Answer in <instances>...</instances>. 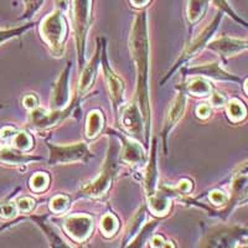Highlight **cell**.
Wrapping results in <instances>:
<instances>
[{
	"mask_svg": "<svg viewBox=\"0 0 248 248\" xmlns=\"http://www.w3.org/2000/svg\"><path fill=\"white\" fill-rule=\"evenodd\" d=\"M130 52L137 71V98L144 122V136L148 141L152 122L149 101V36H148L147 12H141L134 19L129 37Z\"/></svg>",
	"mask_w": 248,
	"mask_h": 248,
	"instance_id": "cell-1",
	"label": "cell"
},
{
	"mask_svg": "<svg viewBox=\"0 0 248 248\" xmlns=\"http://www.w3.org/2000/svg\"><path fill=\"white\" fill-rule=\"evenodd\" d=\"M91 14H92V0H72V19H74L78 63L81 67H83L85 63L86 37L91 26Z\"/></svg>",
	"mask_w": 248,
	"mask_h": 248,
	"instance_id": "cell-2",
	"label": "cell"
},
{
	"mask_svg": "<svg viewBox=\"0 0 248 248\" xmlns=\"http://www.w3.org/2000/svg\"><path fill=\"white\" fill-rule=\"evenodd\" d=\"M40 34L54 54L61 55L63 51V41L67 34L63 12L56 9L48 14L40 24Z\"/></svg>",
	"mask_w": 248,
	"mask_h": 248,
	"instance_id": "cell-3",
	"label": "cell"
},
{
	"mask_svg": "<svg viewBox=\"0 0 248 248\" xmlns=\"http://www.w3.org/2000/svg\"><path fill=\"white\" fill-rule=\"evenodd\" d=\"M117 153H118L117 147L112 145L110 149L108 150L107 158H106L105 164H103L101 174L92 183L82 187V196H86V198H101L109 190L113 179H114L117 172Z\"/></svg>",
	"mask_w": 248,
	"mask_h": 248,
	"instance_id": "cell-4",
	"label": "cell"
},
{
	"mask_svg": "<svg viewBox=\"0 0 248 248\" xmlns=\"http://www.w3.org/2000/svg\"><path fill=\"white\" fill-rule=\"evenodd\" d=\"M222 14L223 13L217 14L216 16L214 17V20L211 21V24H210L209 26H206V28L203 29L202 32H201V34L199 35V36L196 37V39H195L191 44H189V46H187V47L183 51V54H181V56L179 57L178 61L175 62V65L172 66L171 70H170L169 72H168L167 76L163 78V81H161V85H164V83H165V81H168V79H169L170 77L174 75L175 71L178 70L180 66H183L184 63H186L187 61H190L192 57L196 56V55H198L199 52H200V51L205 47L206 44L209 43V40L211 39L212 35L215 34V31H216L217 29H218V26H220L221 20H222Z\"/></svg>",
	"mask_w": 248,
	"mask_h": 248,
	"instance_id": "cell-5",
	"label": "cell"
},
{
	"mask_svg": "<svg viewBox=\"0 0 248 248\" xmlns=\"http://www.w3.org/2000/svg\"><path fill=\"white\" fill-rule=\"evenodd\" d=\"M50 150V165H59V164L76 163V161H86L93 158V154L90 152L85 143H77L72 145H56V144L47 143Z\"/></svg>",
	"mask_w": 248,
	"mask_h": 248,
	"instance_id": "cell-6",
	"label": "cell"
},
{
	"mask_svg": "<svg viewBox=\"0 0 248 248\" xmlns=\"http://www.w3.org/2000/svg\"><path fill=\"white\" fill-rule=\"evenodd\" d=\"M246 233L247 231L240 227L214 229L206 233L202 242L209 247H237L241 241H246Z\"/></svg>",
	"mask_w": 248,
	"mask_h": 248,
	"instance_id": "cell-7",
	"label": "cell"
},
{
	"mask_svg": "<svg viewBox=\"0 0 248 248\" xmlns=\"http://www.w3.org/2000/svg\"><path fill=\"white\" fill-rule=\"evenodd\" d=\"M102 67H103V72H105L106 81H107L108 90H109V96L110 99H112L113 107H114V110L116 113L119 112V109L123 106L124 102V83L118 76H117L113 70L110 68L109 63H108L107 60V54H106V46L105 44L102 45Z\"/></svg>",
	"mask_w": 248,
	"mask_h": 248,
	"instance_id": "cell-8",
	"label": "cell"
},
{
	"mask_svg": "<svg viewBox=\"0 0 248 248\" xmlns=\"http://www.w3.org/2000/svg\"><path fill=\"white\" fill-rule=\"evenodd\" d=\"M75 107H76V102H74L70 107L62 108V109H54L52 112H47L45 109H35L30 113L29 121H30L31 125H34L37 129H46V128L54 127L60 122L67 118Z\"/></svg>",
	"mask_w": 248,
	"mask_h": 248,
	"instance_id": "cell-9",
	"label": "cell"
},
{
	"mask_svg": "<svg viewBox=\"0 0 248 248\" xmlns=\"http://www.w3.org/2000/svg\"><path fill=\"white\" fill-rule=\"evenodd\" d=\"M119 113H121V125L125 129V132L134 137L143 136L144 122L138 105L136 103L127 105L123 109H119Z\"/></svg>",
	"mask_w": 248,
	"mask_h": 248,
	"instance_id": "cell-10",
	"label": "cell"
},
{
	"mask_svg": "<svg viewBox=\"0 0 248 248\" xmlns=\"http://www.w3.org/2000/svg\"><path fill=\"white\" fill-rule=\"evenodd\" d=\"M186 107V96L183 91H179V93L175 97L174 102H172L171 107L168 110V114L165 117V121H164L163 125V132H161V136H163L164 140V150L167 153V138L169 136V133L171 132L172 128L178 124V122L180 121L181 117L184 116V112H185Z\"/></svg>",
	"mask_w": 248,
	"mask_h": 248,
	"instance_id": "cell-11",
	"label": "cell"
},
{
	"mask_svg": "<svg viewBox=\"0 0 248 248\" xmlns=\"http://www.w3.org/2000/svg\"><path fill=\"white\" fill-rule=\"evenodd\" d=\"M65 230L74 240H86L93 230V221L86 215H71L65 221Z\"/></svg>",
	"mask_w": 248,
	"mask_h": 248,
	"instance_id": "cell-12",
	"label": "cell"
},
{
	"mask_svg": "<svg viewBox=\"0 0 248 248\" xmlns=\"http://www.w3.org/2000/svg\"><path fill=\"white\" fill-rule=\"evenodd\" d=\"M70 70L71 63H67L65 70L62 71L59 79L55 83L52 97H51V105L52 109H62L65 108L70 99Z\"/></svg>",
	"mask_w": 248,
	"mask_h": 248,
	"instance_id": "cell-13",
	"label": "cell"
},
{
	"mask_svg": "<svg viewBox=\"0 0 248 248\" xmlns=\"http://www.w3.org/2000/svg\"><path fill=\"white\" fill-rule=\"evenodd\" d=\"M207 47L221 55V56L231 57L247 50V41L233 39V37H221V39L210 43Z\"/></svg>",
	"mask_w": 248,
	"mask_h": 248,
	"instance_id": "cell-14",
	"label": "cell"
},
{
	"mask_svg": "<svg viewBox=\"0 0 248 248\" xmlns=\"http://www.w3.org/2000/svg\"><path fill=\"white\" fill-rule=\"evenodd\" d=\"M246 200H247V164L243 163L234 174L233 181H232L231 203L227 211L230 212L234 206L246 202Z\"/></svg>",
	"mask_w": 248,
	"mask_h": 248,
	"instance_id": "cell-15",
	"label": "cell"
},
{
	"mask_svg": "<svg viewBox=\"0 0 248 248\" xmlns=\"http://www.w3.org/2000/svg\"><path fill=\"white\" fill-rule=\"evenodd\" d=\"M101 41L98 40V45H97L96 54L93 56V59L91 60L90 63H88L86 67H83V71H82L81 77H79L78 81V96H82L85 94L91 87H92L93 82L96 79L97 76V71H98L99 63H101Z\"/></svg>",
	"mask_w": 248,
	"mask_h": 248,
	"instance_id": "cell-16",
	"label": "cell"
},
{
	"mask_svg": "<svg viewBox=\"0 0 248 248\" xmlns=\"http://www.w3.org/2000/svg\"><path fill=\"white\" fill-rule=\"evenodd\" d=\"M185 74L201 75V76L210 77V78L214 79H221V81L241 82L240 77H236L233 76V75L229 74V72H226V71L221 67L218 62H212V63H207V65L186 68Z\"/></svg>",
	"mask_w": 248,
	"mask_h": 248,
	"instance_id": "cell-17",
	"label": "cell"
},
{
	"mask_svg": "<svg viewBox=\"0 0 248 248\" xmlns=\"http://www.w3.org/2000/svg\"><path fill=\"white\" fill-rule=\"evenodd\" d=\"M121 140L123 143V148H122L123 161L130 165H139V167L145 164V153L138 143L123 138V137H121Z\"/></svg>",
	"mask_w": 248,
	"mask_h": 248,
	"instance_id": "cell-18",
	"label": "cell"
},
{
	"mask_svg": "<svg viewBox=\"0 0 248 248\" xmlns=\"http://www.w3.org/2000/svg\"><path fill=\"white\" fill-rule=\"evenodd\" d=\"M158 165H156V140L154 139L153 141V148H152V156H150L149 164H148V170L147 175H145V191H147L148 198L154 195L158 189Z\"/></svg>",
	"mask_w": 248,
	"mask_h": 248,
	"instance_id": "cell-19",
	"label": "cell"
},
{
	"mask_svg": "<svg viewBox=\"0 0 248 248\" xmlns=\"http://www.w3.org/2000/svg\"><path fill=\"white\" fill-rule=\"evenodd\" d=\"M211 0H187L186 3V19L191 26L198 24L206 14Z\"/></svg>",
	"mask_w": 248,
	"mask_h": 248,
	"instance_id": "cell-20",
	"label": "cell"
},
{
	"mask_svg": "<svg viewBox=\"0 0 248 248\" xmlns=\"http://www.w3.org/2000/svg\"><path fill=\"white\" fill-rule=\"evenodd\" d=\"M179 91H183L185 94L189 93L191 96L205 97L209 96L210 93H211V86H210L209 81H206L205 78L195 77V78H191L187 82H185L184 85L179 86Z\"/></svg>",
	"mask_w": 248,
	"mask_h": 248,
	"instance_id": "cell-21",
	"label": "cell"
},
{
	"mask_svg": "<svg viewBox=\"0 0 248 248\" xmlns=\"http://www.w3.org/2000/svg\"><path fill=\"white\" fill-rule=\"evenodd\" d=\"M31 220H34L37 223L40 229L43 230L44 233L48 238V242L51 243L52 247H68L66 242L60 237L59 232L55 229L54 226L47 222V217L46 216H31Z\"/></svg>",
	"mask_w": 248,
	"mask_h": 248,
	"instance_id": "cell-22",
	"label": "cell"
},
{
	"mask_svg": "<svg viewBox=\"0 0 248 248\" xmlns=\"http://www.w3.org/2000/svg\"><path fill=\"white\" fill-rule=\"evenodd\" d=\"M43 158L40 156H32V155L21 154V153L14 152L9 148H1L0 149V161L6 164H13V165H21V164L32 163V161H40Z\"/></svg>",
	"mask_w": 248,
	"mask_h": 248,
	"instance_id": "cell-23",
	"label": "cell"
},
{
	"mask_svg": "<svg viewBox=\"0 0 248 248\" xmlns=\"http://www.w3.org/2000/svg\"><path fill=\"white\" fill-rule=\"evenodd\" d=\"M105 127V118L99 110H92L88 113L87 122H86V137L88 139H94L99 136Z\"/></svg>",
	"mask_w": 248,
	"mask_h": 248,
	"instance_id": "cell-24",
	"label": "cell"
},
{
	"mask_svg": "<svg viewBox=\"0 0 248 248\" xmlns=\"http://www.w3.org/2000/svg\"><path fill=\"white\" fill-rule=\"evenodd\" d=\"M147 220V210L145 207H141L138 212L136 214V216L133 217L132 221L129 222V226H128V230L125 232V236H124L123 243L124 246L128 245L130 241L134 240V237L139 233V231L143 227L144 222Z\"/></svg>",
	"mask_w": 248,
	"mask_h": 248,
	"instance_id": "cell-25",
	"label": "cell"
},
{
	"mask_svg": "<svg viewBox=\"0 0 248 248\" xmlns=\"http://www.w3.org/2000/svg\"><path fill=\"white\" fill-rule=\"evenodd\" d=\"M170 200L164 192H155L149 196V210L155 215L167 214L169 210Z\"/></svg>",
	"mask_w": 248,
	"mask_h": 248,
	"instance_id": "cell-26",
	"label": "cell"
},
{
	"mask_svg": "<svg viewBox=\"0 0 248 248\" xmlns=\"http://www.w3.org/2000/svg\"><path fill=\"white\" fill-rule=\"evenodd\" d=\"M227 113H229V117L232 121L240 122L246 117V107L238 99H232L227 105Z\"/></svg>",
	"mask_w": 248,
	"mask_h": 248,
	"instance_id": "cell-27",
	"label": "cell"
},
{
	"mask_svg": "<svg viewBox=\"0 0 248 248\" xmlns=\"http://www.w3.org/2000/svg\"><path fill=\"white\" fill-rule=\"evenodd\" d=\"M101 230L102 232L107 236H113L118 230V220L116 216H113L112 214H107L103 216L101 221Z\"/></svg>",
	"mask_w": 248,
	"mask_h": 248,
	"instance_id": "cell-28",
	"label": "cell"
},
{
	"mask_svg": "<svg viewBox=\"0 0 248 248\" xmlns=\"http://www.w3.org/2000/svg\"><path fill=\"white\" fill-rule=\"evenodd\" d=\"M211 1L215 4V6H217V8L220 9L221 13H225V14L230 15L236 23H240L242 24L243 26H247V23H246L245 20L241 19V17L234 13V10L231 8V5H230L229 0H211Z\"/></svg>",
	"mask_w": 248,
	"mask_h": 248,
	"instance_id": "cell-29",
	"label": "cell"
},
{
	"mask_svg": "<svg viewBox=\"0 0 248 248\" xmlns=\"http://www.w3.org/2000/svg\"><path fill=\"white\" fill-rule=\"evenodd\" d=\"M13 144H14L15 149L24 152V150H29L32 147V138L29 134H26V133L19 132L14 136Z\"/></svg>",
	"mask_w": 248,
	"mask_h": 248,
	"instance_id": "cell-30",
	"label": "cell"
},
{
	"mask_svg": "<svg viewBox=\"0 0 248 248\" xmlns=\"http://www.w3.org/2000/svg\"><path fill=\"white\" fill-rule=\"evenodd\" d=\"M48 181H50V179H48L47 175L44 174V172H36L30 180L31 189L34 190L35 192L44 191L47 187Z\"/></svg>",
	"mask_w": 248,
	"mask_h": 248,
	"instance_id": "cell-31",
	"label": "cell"
},
{
	"mask_svg": "<svg viewBox=\"0 0 248 248\" xmlns=\"http://www.w3.org/2000/svg\"><path fill=\"white\" fill-rule=\"evenodd\" d=\"M70 206V199L66 195H57L55 196L50 202V209L52 212L56 214H61V212L66 211Z\"/></svg>",
	"mask_w": 248,
	"mask_h": 248,
	"instance_id": "cell-32",
	"label": "cell"
},
{
	"mask_svg": "<svg viewBox=\"0 0 248 248\" xmlns=\"http://www.w3.org/2000/svg\"><path fill=\"white\" fill-rule=\"evenodd\" d=\"M34 26V24H26L25 26H20V28H14V29H8V30H0V44L6 41L9 39H13V37L20 36L23 35L25 31H28L29 29H31Z\"/></svg>",
	"mask_w": 248,
	"mask_h": 248,
	"instance_id": "cell-33",
	"label": "cell"
},
{
	"mask_svg": "<svg viewBox=\"0 0 248 248\" xmlns=\"http://www.w3.org/2000/svg\"><path fill=\"white\" fill-rule=\"evenodd\" d=\"M44 3H45V0H24L25 10H24L21 19H30V17L34 16L40 9L43 8Z\"/></svg>",
	"mask_w": 248,
	"mask_h": 248,
	"instance_id": "cell-34",
	"label": "cell"
},
{
	"mask_svg": "<svg viewBox=\"0 0 248 248\" xmlns=\"http://www.w3.org/2000/svg\"><path fill=\"white\" fill-rule=\"evenodd\" d=\"M16 209L20 210L21 212H30L31 210L34 209L35 201L34 199L31 198H21L16 201Z\"/></svg>",
	"mask_w": 248,
	"mask_h": 248,
	"instance_id": "cell-35",
	"label": "cell"
},
{
	"mask_svg": "<svg viewBox=\"0 0 248 248\" xmlns=\"http://www.w3.org/2000/svg\"><path fill=\"white\" fill-rule=\"evenodd\" d=\"M210 201H211L214 205H223L229 201L227 195L222 191H218V190H215L210 194Z\"/></svg>",
	"mask_w": 248,
	"mask_h": 248,
	"instance_id": "cell-36",
	"label": "cell"
},
{
	"mask_svg": "<svg viewBox=\"0 0 248 248\" xmlns=\"http://www.w3.org/2000/svg\"><path fill=\"white\" fill-rule=\"evenodd\" d=\"M16 214V205L13 202L3 203L1 207H0V215L5 218H10V217H14Z\"/></svg>",
	"mask_w": 248,
	"mask_h": 248,
	"instance_id": "cell-37",
	"label": "cell"
},
{
	"mask_svg": "<svg viewBox=\"0 0 248 248\" xmlns=\"http://www.w3.org/2000/svg\"><path fill=\"white\" fill-rule=\"evenodd\" d=\"M23 103L28 109H35L37 107V103H39V99L35 94H28V96L24 97Z\"/></svg>",
	"mask_w": 248,
	"mask_h": 248,
	"instance_id": "cell-38",
	"label": "cell"
},
{
	"mask_svg": "<svg viewBox=\"0 0 248 248\" xmlns=\"http://www.w3.org/2000/svg\"><path fill=\"white\" fill-rule=\"evenodd\" d=\"M226 101H227V98L220 92H214V94L211 96V105L215 107H222Z\"/></svg>",
	"mask_w": 248,
	"mask_h": 248,
	"instance_id": "cell-39",
	"label": "cell"
},
{
	"mask_svg": "<svg viewBox=\"0 0 248 248\" xmlns=\"http://www.w3.org/2000/svg\"><path fill=\"white\" fill-rule=\"evenodd\" d=\"M178 190L181 192V194H189V192L192 190L191 181L187 180V179L181 180L178 185Z\"/></svg>",
	"mask_w": 248,
	"mask_h": 248,
	"instance_id": "cell-40",
	"label": "cell"
},
{
	"mask_svg": "<svg viewBox=\"0 0 248 248\" xmlns=\"http://www.w3.org/2000/svg\"><path fill=\"white\" fill-rule=\"evenodd\" d=\"M16 130L14 129V128H10V127H6L4 128V129H1V132H0V138L4 139V140H6V139L9 138H14V136L16 134Z\"/></svg>",
	"mask_w": 248,
	"mask_h": 248,
	"instance_id": "cell-41",
	"label": "cell"
},
{
	"mask_svg": "<svg viewBox=\"0 0 248 248\" xmlns=\"http://www.w3.org/2000/svg\"><path fill=\"white\" fill-rule=\"evenodd\" d=\"M196 113H198V117L205 119L210 116L211 109H210L209 105H201V106H199V108L196 109Z\"/></svg>",
	"mask_w": 248,
	"mask_h": 248,
	"instance_id": "cell-42",
	"label": "cell"
},
{
	"mask_svg": "<svg viewBox=\"0 0 248 248\" xmlns=\"http://www.w3.org/2000/svg\"><path fill=\"white\" fill-rule=\"evenodd\" d=\"M167 241H164L161 236H155L152 240V247H169Z\"/></svg>",
	"mask_w": 248,
	"mask_h": 248,
	"instance_id": "cell-43",
	"label": "cell"
},
{
	"mask_svg": "<svg viewBox=\"0 0 248 248\" xmlns=\"http://www.w3.org/2000/svg\"><path fill=\"white\" fill-rule=\"evenodd\" d=\"M152 0H130V4L136 8H144L150 3Z\"/></svg>",
	"mask_w": 248,
	"mask_h": 248,
	"instance_id": "cell-44",
	"label": "cell"
},
{
	"mask_svg": "<svg viewBox=\"0 0 248 248\" xmlns=\"http://www.w3.org/2000/svg\"><path fill=\"white\" fill-rule=\"evenodd\" d=\"M56 4H57V9H60V10H62V12L67 10L68 0H56Z\"/></svg>",
	"mask_w": 248,
	"mask_h": 248,
	"instance_id": "cell-45",
	"label": "cell"
},
{
	"mask_svg": "<svg viewBox=\"0 0 248 248\" xmlns=\"http://www.w3.org/2000/svg\"><path fill=\"white\" fill-rule=\"evenodd\" d=\"M3 203H4V202H0V207H1V205H3Z\"/></svg>",
	"mask_w": 248,
	"mask_h": 248,
	"instance_id": "cell-46",
	"label": "cell"
}]
</instances>
